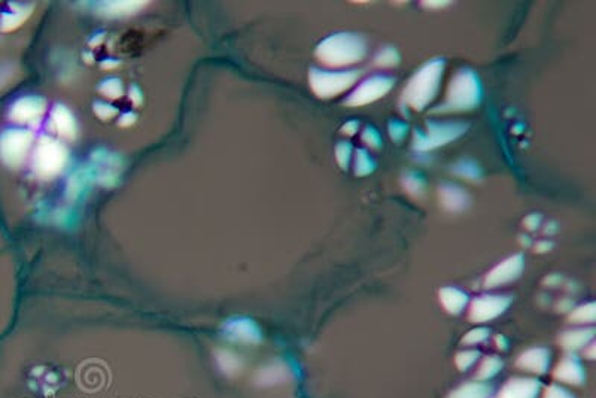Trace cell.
Returning <instances> with one entry per match:
<instances>
[{"label": "cell", "mask_w": 596, "mask_h": 398, "mask_svg": "<svg viewBox=\"0 0 596 398\" xmlns=\"http://www.w3.org/2000/svg\"><path fill=\"white\" fill-rule=\"evenodd\" d=\"M351 155H352V145L349 142H339L337 146H335V158H337V163L340 164L342 169H348Z\"/></svg>", "instance_id": "obj_32"}, {"label": "cell", "mask_w": 596, "mask_h": 398, "mask_svg": "<svg viewBox=\"0 0 596 398\" xmlns=\"http://www.w3.org/2000/svg\"><path fill=\"white\" fill-rule=\"evenodd\" d=\"M50 124L57 135L63 139L73 140L78 136V121H76L72 111L64 106L63 103H57L53 106Z\"/></svg>", "instance_id": "obj_14"}, {"label": "cell", "mask_w": 596, "mask_h": 398, "mask_svg": "<svg viewBox=\"0 0 596 398\" xmlns=\"http://www.w3.org/2000/svg\"><path fill=\"white\" fill-rule=\"evenodd\" d=\"M440 202L446 211L460 212L469 206V196L460 187L454 184H443L438 188Z\"/></svg>", "instance_id": "obj_17"}, {"label": "cell", "mask_w": 596, "mask_h": 398, "mask_svg": "<svg viewBox=\"0 0 596 398\" xmlns=\"http://www.w3.org/2000/svg\"><path fill=\"white\" fill-rule=\"evenodd\" d=\"M367 54V42L358 33H335L316 46L318 60L330 68H342L361 61Z\"/></svg>", "instance_id": "obj_1"}, {"label": "cell", "mask_w": 596, "mask_h": 398, "mask_svg": "<svg viewBox=\"0 0 596 398\" xmlns=\"http://www.w3.org/2000/svg\"><path fill=\"white\" fill-rule=\"evenodd\" d=\"M11 12L2 14L0 18V32H12L17 27H20L27 18L33 12L35 3L28 5H17L11 3Z\"/></svg>", "instance_id": "obj_21"}, {"label": "cell", "mask_w": 596, "mask_h": 398, "mask_svg": "<svg viewBox=\"0 0 596 398\" xmlns=\"http://www.w3.org/2000/svg\"><path fill=\"white\" fill-rule=\"evenodd\" d=\"M523 264H525V260L521 254H516L513 257L499 263L496 267H494L487 273L485 287L494 288L514 281L516 278L521 276V273L523 270Z\"/></svg>", "instance_id": "obj_12"}, {"label": "cell", "mask_w": 596, "mask_h": 398, "mask_svg": "<svg viewBox=\"0 0 596 398\" xmlns=\"http://www.w3.org/2000/svg\"><path fill=\"white\" fill-rule=\"evenodd\" d=\"M129 97L131 100V103L134 106H142L143 103V93L142 90L138 87V85H131L129 90Z\"/></svg>", "instance_id": "obj_39"}, {"label": "cell", "mask_w": 596, "mask_h": 398, "mask_svg": "<svg viewBox=\"0 0 596 398\" xmlns=\"http://www.w3.org/2000/svg\"><path fill=\"white\" fill-rule=\"evenodd\" d=\"M555 377L566 383L579 385L584 381V370L581 364L579 363V359L574 357H565L561 361V364L557 366Z\"/></svg>", "instance_id": "obj_20"}, {"label": "cell", "mask_w": 596, "mask_h": 398, "mask_svg": "<svg viewBox=\"0 0 596 398\" xmlns=\"http://www.w3.org/2000/svg\"><path fill=\"white\" fill-rule=\"evenodd\" d=\"M406 133H407V124H404V122L392 121L389 124V135H391L392 140L400 142L402 138L406 136Z\"/></svg>", "instance_id": "obj_36"}, {"label": "cell", "mask_w": 596, "mask_h": 398, "mask_svg": "<svg viewBox=\"0 0 596 398\" xmlns=\"http://www.w3.org/2000/svg\"><path fill=\"white\" fill-rule=\"evenodd\" d=\"M362 140L367 144L370 148L379 149L382 146V138L379 135V131L374 127H367L362 133Z\"/></svg>", "instance_id": "obj_34"}, {"label": "cell", "mask_w": 596, "mask_h": 398, "mask_svg": "<svg viewBox=\"0 0 596 398\" xmlns=\"http://www.w3.org/2000/svg\"><path fill=\"white\" fill-rule=\"evenodd\" d=\"M593 328H586V330H572L568 331V333H565L559 342L562 343L564 348L566 349H579L588 345L590 340L593 339Z\"/></svg>", "instance_id": "obj_23"}, {"label": "cell", "mask_w": 596, "mask_h": 398, "mask_svg": "<svg viewBox=\"0 0 596 398\" xmlns=\"http://www.w3.org/2000/svg\"><path fill=\"white\" fill-rule=\"evenodd\" d=\"M136 121H138V115H136V113H134V112H126V113H122V115L120 117V120H118V126H120V127H122V129L131 127Z\"/></svg>", "instance_id": "obj_40"}, {"label": "cell", "mask_w": 596, "mask_h": 398, "mask_svg": "<svg viewBox=\"0 0 596 398\" xmlns=\"http://www.w3.org/2000/svg\"><path fill=\"white\" fill-rule=\"evenodd\" d=\"M570 321L574 322H593L595 321V305L593 303H589V305L581 306L577 310H574Z\"/></svg>", "instance_id": "obj_33"}, {"label": "cell", "mask_w": 596, "mask_h": 398, "mask_svg": "<svg viewBox=\"0 0 596 398\" xmlns=\"http://www.w3.org/2000/svg\"><path fill=\"white\" fill-rule=\"evenodd\" d=\"M482 99V84L477 75L468 69L463 68L450 81L446 100L443 105L434 109V112H459L474 109Z\"/></svg>", "instance_id": "obj_3"}, {"label": "cell", "mask_w": 596, "mask_h": 398, "mask_svg": "<svg viewBox=\"0 0 596 398\" xmlns=\"http://www.w3.org/2000/svg\"><path fill=\"white\" fill-rule=\"evenodd\" d=\"M93 182L95 181L90 166H84L78 170H75V172L69 176V181H67V187H66L67 200L71 202L80 200L81 197H84L86 193H89Z\"/></svg>", "instance_id": "obj_16"}, {"label": "cell", "mask_w": 596, "mask_h": 398, "mask_svg": "<svg viewBox=\"0 0 596 398\" xmlns=\"http://www.w3.org/2000/svg\"><path fill=\"white\" fill-rule=\"evenodd\" d=\"M374 63L378 66H382V68H391V66H397L400 63V55L395 48L387 46V48L380 50L378 55L374 57Z\"/></svg>", "instance_id": "obj_29"}, {"label": "cell", "mask_w": 596, "mask_h": 398, "mask_svg": "<svg viewBox=\"0 0 596 398\" xmlns=\"http://www.w3.org/2000/svg\"><path fill=\"white\" fill-rule=\"evenodd\" d=\"M224 334L230 340L243 343H258L261 340V331L252 319L249 318H233L227 321L224 327Z\"/></svg>", "instance_id": "obj_13"}, {"label": "cell", "mask_w": 596, "mask_h": 398, "mask_svg": "<svg viewBox=\"0 0 596 398\" xmlns=\"http://www.w3.org/2000/svg\"><path fill=\"white\" fill-rule=\"evenodd\" d=\"M512 298L505 296H480L469 309V319L473 322H485L499 316L510 306Z\"/></svg>", "instance_id": "obj_11"}, {"label": "cell", "mask_w": 596, "mask_h": 398, "mask_svg": "<svg viewBox=\"0 0 596 398\" xmlns=\"http://www.w3.org/2000/svg\"><path fill=\"white\" fill-rule=\"evenodd\" d=\"M120 64H121V61H120V60H115V59H104V60L100 63L102 69H104V70L117 69V68H120Z\"/></svg>", "instance_id": "obj_41"}, {"label": "cell", "mask_w": 596, "mask_h": 398, "mask_svg": "<svg viewBox=\"0 0 596 398\" xmlns=\"http://www.w3.org/2000/svg\"><path fill=\"white\" fill-rule=\"evenodd\" d=\"M393 78L384 77V75H374L367 79H364L357 88H355L348 99L344 100V105L348 106H364L369 103L376 102L378 99L388 94L393 87Z\"/></svg>", "instance_id": "obj_9"}, {"label": "cell", "mask_w": 596, "mask_h": 398, "mask_svg": "<svg viewBox=\"0 0 596 398\" xmlns=\"http://www.w3.org/2000/svg\"><path fill=\"white\" fill-rule=\"evenodd\" d=\"M445 64L446 61L443 59H434L422 66L406 85L402 102L413 109L424 111L437 96Z\"/></svg>", "instance_id": "obj_2"}, {"label": "cell", "mask_w": 596, "mask_h": 398, "mask_svg": "<svg viewBox=\"0 0 596 398\" xmlns=\"http://www.w3.org/2000/svg\"><path fill=\"white\" fill-rule=\"evenodd\" d=\"M103 39H104V33H97L91 37L89 45L91 46V48H95V46H99L103 42Z\"/></svg>", "instance_id": "obj_43"}, {"label": "cell", "mask_w": 596, "mask_h": 398, "mask_svg": "<svg viewBox=\"0 0 596 398\" xmlns=\"http://www.w3.org/2000/svg\"><path fill=\"white\" fill-rule=\"evenodd\" d=\"M148 5V2H136V0H118V2H99L94 3V12L108 18H121L130 17L139 12Z\"/></svg>", "instance_id": "obj_15"}, {"label": "cell", "mask_w": 596, "mask_h": 398, "mask_svg": "<svg viewBox=\"0 0 596 398\" xmlns=\"http://www.w3.org/2000/svg\"><path fill=\"white\" fill-rule=\"evenodd\" d=\"M490 390L483 383H465L449 395V398H487Z\"/></svg>", "instance_id": "obj_24"}, {"label": "cell", "mask_w": 596, "mask_h": 398, "mask_svg": "<svg viewBox=\"0 0 596 398\" xmlns=\"http://www.w3.org/2000/svg\"><path fill=\"white\" fill-rule=\"evenodd\" d=\"M550 363V352L544 348H535L526 350L517 359V367L523 368L528 372L534 373H544Z\"/></svg>", "instance_id": "obj_19"}, {"label": "cell", "mask_w": 596, "mask_h": 398, "mask_svg": "<svg viewBox=\"0 0 596 398\" xmlns=\"http://www.w3.org/2000/svg\"><path fill=\"white\" fill-rule=\"evenodd\" d=\"M451 170H454L455 175L465 179H473V181H477L482 176V170L473 160H460L455 166H451Z\"/></svg>", "instance_id": "obj_25"}, {"label": "cell", "mask_w": 596, "mask_h": 398, "mask_svg": "<svg viewBox=\"0 0 596 398\" xmlns=\"http://www.w3.org/2000/svg\"><path fill=\"white\" fill-rule=\"evenodd\" d=\"M358 124H360L358 121H351V122H348V124H344V126H343L342 131H343V133H346V135L352 136V135H355V133H357V130H358Z\"/></svg>", "instance_id": "obj_42"}, {"label": "cell", "mask_w": 596, "mask_h": 398, "mask_svg": "<svg viewBox=\"0 0 596 398\" xmlns=\"http://www.w3.org/2000/svg\"><path fill=\"white\" fill-rule=\"evenodd\" d=\"M99 93L112 100L121 99L124 96V84L120 78H108L99 84Z\"/></svg>", "instance_id": "obj_27"}, {"label": "cell", "mask_w": 596, "mask_h": 398, "mask_svg": "<svg viewBox=\"0 0 596 398\" xmlns=\"http://www.w3.org/2000/svg\"><path fill=\"white\" fill-rule=\"evenodd\" d=\"M544 398H574V395H571L568 391L564 390V388H561V386L552 385L549 390L546 391Z\"/></svg>", "instance_id": "obj_38"}, {"label": "cell", "mask_w": 596, "mask_h": 398, "mask_svg": "<svg viewBox=\"0 0 596 398\" xmlns=\"http://www.w3.org/2000/svg\"><path fill=\"white\" fill-rule=\"evenodd\" d=\"M35 133L27 129H8L0 135V160L11 169L24 164L30 154Z\"/></svg>", "instance_id": "obj_5"}, {"label": "cell", "mask_w": 596, "mask_h": 398, "mask_svg": "<svg viewBox=\"0 0 596 398\" xmlns=\"http://www.w3.org/2000/svg\"><path fill=\"white\" fill-rule=\"evenodd\" d=\"M84 60H85V63L91 64L94 61V57H93L91 53H84Z\"/></svg>", "instance_id": "obj_44"}, {"label": "cell", "mask_w": 596, "mask_h": 398, "mask_svg": "<svg viewBox=\"0 0 596 398\" xmlns=\"http://www.w3.org/2000/svg\"><path fill=\"white\" fill-rule=\"evenodd\" d=\"M90 167L95 182L104 188H113L120 184L124 161L120 154H115L106 148H99L91 154Z\"/></svg>", "instance_id": "obj_8"}, {"label": "cell", "mask_w": 596, "mask_h": 398, "mask_svg": "<svg viewBox=\"0 0 596 398\" xmlns=\"http://www.w3.org/2000/svg\"><path fill=\"white\" fill-rule=\"evenodd\" d=\"M376 169V161L369 154L367 149H358L357 151V160H355V175L357 176H365L374 172Z\"/></svg>", "instance_id": "obj_26"}, {"label": "cell", "mask_w": 596, "mask_h": 398, "mask_svg": "<svg viewBox=\"0 0 596 398\" xmlns=\"http://www.w3.org/2000/svg\"><path fill=\"white\" fill-rule=\"evenodd\" d=\"M46 108V102L37 96H24L12 103L9 108L8 118L15 124H30L37 126Z\"/></svg>", "instance_id": "obj_10"}, {"label": "cell", "mask_w": 596, "mask_h": 398, "mask_svg": "<svg viewBox=\"0 0 596 398\" xmlns=\"http://www.w3.org/2000/svg\"><path fill=\"white\" fill-rule=\"evenodd\" d=\"M478 358V352L476 350H465V352H460L456 357V366L460 368V370H465L471 364H473L476 359Z\"/></svg>", "instance_id": "obj_35"}, {"label": "cell", "mask_w": 596, "mask_h": 398, "mask_svg": "<svg viewBox=\"0 0 596 398\" xmlns=\"http://www.w3.org/2000/svg\"><path fill=\"white\" fill-rule=\"evenodd\" d=\"M93 112H94V115L97 117L99 120L109 121L113 117H117L118 109L115 108V106H112L111 103H106V102H94Z\"/></svg>", "instance_id": "obj_31"}, {"label": "cell", "mask_w": 596, "mask_h": 398, "mask_svg": "<svg viewBox=\"0 0 596 398\" xmlns=\"http://www.w3.org/2000/svg\"><path fill=\"white\" fill-rule=\"evenodd\" d=\"M468 130L467 122H428L427 133L415 130L413 146L416 151H429L456 140Z\"/></svg>", "instance_id": "obj_7"}, {"label": "cell", "mask_w": 596, "mask_h": 398, "mask_svg": "<svg viewBox=\"0 0 596 398\" xmlns=\"http://www.w3.org/2000/svg\"><path fill=\"white\" fill-rule=\"evenodd\" d=\"M69 163V151L60 140L44 136L32 153V172L41 181H51L60 176Z\"/></svg>", "instance_id": "obj_4"}, {"label": "cell", "mask_w": 596, "mask_h": 398, "mask_svg": "<svg viewBox=\"0 0 596 398\" xmlns=\"http://www.w3.org/2000/svg\"><path fill=\"white\" fill-rule=\"evenodd\" d=\"M540 391V382L534 379L516 377L508 381L496 398H535Z\"/></svg>", "instance_id": "obj_18"}, {"label": "cell", "mask_w": 596, "mask_h": 398, "mask_svg": "<svg viewBox=\"0 0 596 398\" xmlns=\"http://www.w3.org/2000/svg\"><path fill=\"white\" fill-rule=\"evenodd\" d=\"M360 77L358 70L328 72L312 68L309 70V84L312 91L319 99H330L351 88Z\"/></svg>", "instance_id": "obj_6"}, {"label": "cell", "mask_w": 596, "mask_h": 398, "mask_svg": "<svg viewBox=\"0 0 596 398\" xmlns=\"http://www.w3.org/2000/svg\"><path fill=\"white\" fill-rule=\"evenodd\" d=\"M440 301L449 314L458 315L465 309L468 297L465 292H463L458 288H443L440 290Z\"/></svg>", "instance_id": "obj_22"}, {"label": "cell", "mask_w": 596, "mask_h": 398, "mask_svg": "<svg viewBox=\"0 0 596 398\" xmlns=\"http://www.w3.org/2000/svg\"><path fill=\"white\" fill-rule=\"evenodd\" d=\"M501 367H503L501 359H498L496 357H489L482 363V366H480L478 372H477V377L478 379L494 377L499 372V368Z\"/></svg>", "instance_id": "obj_30"}, {"label": "cell", "mask_w": 596, "mask_h": 398, "mask_svg": "<svg viewBox=\"0 0 596 398\" xmlns=\"http://www.w3.org/2000/svg\"><path fill=\"white\" fill-rule=\"evenodd\" d=\"M402 184H404V188L413 196L422 194V191H424L425 188L424 178H422L419 173L413 172V170H410V172H407L404 176H402Z\"/></svg>", "instance_id": "obj_28"}, {"label": "cell", "mask_w": 596, "mask_h": 398, "mask_svg": "<svg viewBox=\"0 0 596 398\" xmlns=\"http://www.w3.org/2000/svg\"><path fill=\"white\" fill-rule=\"evenodd\" d=\"M487 334H489V331L486 328L473 330V331H471V333H468L464 337V343H467V345L480 343V342H483V340L487 337Z\"/></svg>", "instance_id": "obj_37"}]
</instances>
